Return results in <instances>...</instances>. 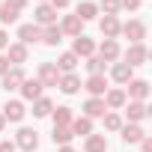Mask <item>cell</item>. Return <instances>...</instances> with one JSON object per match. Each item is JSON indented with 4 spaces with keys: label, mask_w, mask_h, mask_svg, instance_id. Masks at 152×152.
I'll list each match as a JSON object with an SVG mask.
<instances>
[{
    "label": "cell",
    "mask_w": 152,
    "mask_h": 152,
    "mask_svg": "<svg viewBox=\"0 0 152 152\" xmlns=\"http://www.w3.org/2000/svg\"><path fill=\"white\" fill-rule=\"evenodd\" d=\"M131 66H125V63H113V69H110V75H113V81L116 84H128L131 81Z\"/></svg>",
    "instance_id": "4316f807"
},
{
    "label": "cell",
    "mask_w": 152,
    "mask_h": 152,
    "mask_svg": "<svg viewBox=\"0 0 152 152\" xmlns=\"http://www.w3.org/2000/svg\"><path fill=\"white\" fill-rule=\"evenodd\" d=\"M87 69H90V75H104L107 63H104L99 54H93V57H87Z\"/></svg>",
    "instance_id": "4dcf8cb0"
},
{
    "label": "cell",
    "mask_w": 152,
    "mask_h": 152,
    "mask_svg": "<svg viewBox=\"0 0 152 152\" xmlns=\"http://www.w3.org/2000/svg\"><path fill=\"white\" fill-rule=\"evenodd\" d=\"M6 6H12V9H18V12H21V9L27 6V0H6Z\"/></svg>",
    "instance_id": "8d00e7d4"
},
{
    "label": "cell",
    "mask_w": 152,
    "mask_h": 152,
    "mask_svg": "<svg viewBox=\"0 0 152 152\" xmlns=\"http://www.w3.org/2000/svg\"><path fill=\"white\" fill-rule=\"evenodd\" d=\"M128 119L131 122H143L146 116H149V107H146V102H128Z\"/></svg>",
    "instance_id": "7402d4cb"
},
{
    "label": "cell",
    "mask_w": 152,
    "mask_h": 152,
    "mask_svg": "<svg viewBox=\"0 0 152 152\" xmlns=\"http://www.w3.org/2000/svg\"><path fill=\"white\" fill-rule=\"evenodd\" d=\"M39 42H45V45L54 48V45L63 42V30H60L57 24H48V27H42V39H39Z\"/></svg>",
    "instance_id": "ffe728a7"
},
{
    "label": "cell",
    "mask_w": 152,
    "mask_h": 152,
    "mask_svg": "<svg viewBox=\"0 0 152 152\" xmlns=\"http://www.w3.org/2000/svg\"><path fill=\"white\" fill-rule=\"evenodd\" d=\"M3 48H9V36H6L3 30H0V51H3Z\"/></svg>",
    "instance_id": "60d3db41"
},
{
    "label": "cell",
    "mask_w": 152,
    "mask_h": 152,
    "mask_svg": "<svg viewBox=\"0 0 152 152\" xmlns=\"http://www.w3.org/2000/svg\"><path fill=\"white\" fill-rule=\"evenodd\" d=\"M57 87H60V90H63L66 96H75V93L81 90V78H78V75H75V72H69V75H60Z\"/></svg>",
    "instance_id": "30bf717a"
},
{
    "label": "cell",
    "mask_w": 152,
    "mask_h": 152,
    "mask_svg": "<svg viewBox=\"0 0 152 152\" xmlns=\"http://www.w3.org/2000/svg\"><path fill=\"white\" fill-rule=\"evenodd\" d=\"M18 90H21V96H24L27 102H36V99H42V90H45V87H42V84L33 78V81H24Z\"/></svg>",
    "instance_id": "9a60e30c"
},
{
    "label": "cell",
    "mask_w": 152,
    "mask_h": 152,
    "mask_svg": "<svg viewBox=\"0 0 152 152\" xmlns=\"http://www.w3.org/2000/svg\"><path fill=\"white\" fill-rule=\"evenodd\" d=\"M119 131H122V140H125V143H140V140L146 137V131H143L137 122H128V125H122Z\"/></svg>",
    "instance_id": "e0dca14e"
},
{
    "label": "cell",
    "mask_w": 152,
    "mask_h": 152,
    "mask_svg": "<svg viewBox=\"0 0 152 152\" xmlns=\"http://www.w3.org/2000/svg\"><path fill=\"white\" fill-rule=\"evenodd\" d=\"M81 27H84V21L78 18V15H66L63 18V33H69V36H81Z\"/></svg>",
    "instance_id": "484cf974"
},
{
    "label": "cell",
    "mask_w": 152,
    "mask_h": 152,
    "mask_svg": "<svg viewBox=\"0 0 152 152\" xmlns=\"http://www.w3.org/2000/svg\"><path fill=\"white\" fill-rule=\"evenodd\" d=\"M102 102H104V107H110V110H119V107H125L128 96H125V90H107Z\"/></svg>",
    "instance_id": "8fae6325"
},
{
    "label": "cell",
    "mask_w": 152,
    "mask_h": 152,
    "mask_svg": "<svg viewBox=\"0 0 152 152\" xmlns=\"http://www.w3.org/2000/svg\"><path fill=\"white\" fill-rule=\"evenodd\" d=\"M33 24L36 27H48V24H57V9L51 3H39L36 12H33Z\"/></svg>",
    "instance_id": "7a4b0ae2"
},
{
    "label": "cell",
    "mask_w": 152,
    "mask_h": 152,
    "mask_svg": "<svg viewBox=\"0 0 152 152\" xmlns=\"http://www.w3.org/2000/svg\"><path fill=\"white\" fill-rule=\"evenodd\" d=\"M15 146L24 149V152H33V149L39 146V134H36L33 128H21V131L15 134Z\"/></svg>",
    "instance_id": "3957f363"
},
{
    "label": "cell",
    "mask_w": 152,
    "mask_h": 152,
    "mask_svg": "<svg viewBox=\"0 0 152 152\" xmlns=\"http://www.w3.org/2000/svg\"><path fill=\"white\" fill-rule=\"evenodd\" d=\"M140 149H143V152H152V137H143V140H140Z\"/></svg>",
    "instance_id": "f35d334b"
},
{
    "label": "cell",
    "mask_w": 152,
    "mask_h": 152,
    "mask_svg": "<svg viewBox=\"0 0 152 152\" xmlns=\"http://www.w3.org/2000/svg\"><path fill=\"white\" fill-rule=\"evenodd\" d=\"M6 128V119H3V113H0V131H3Z\"/></svg>",
    "instance_id": "b9f144b4"
},
{
    "label": "cell",
    "mask_w": 152,
    "mask_h": 152,
    "mask_svg": "<svg viewBox=\"0 0 152 152\" xmlns=\"http://www.w3.org/2000/svg\"><path fill=\"white\" fill-rule=\"evenodd\" d=\"M69 128H72L75 137H78V134H81V137H90V134H93V119H90V116H78V119H72Z\"/></svg>",
    "instance_id": "ac0fdd59"
},
{
    "label": "cell",
    "mask_w": 152,
    "mask_h": 152,
    "mask_svg": "<svg viewBox=\"0 0 152 152\" xmlns=\"http://www.w3.org/2000/svg\"><path fill=\"white\" fill-rule=\"evenodd\" d=\"M78 15L81 21H93L96 15H99V3H93V0H84V3H78Z\"/></svg>",
    "instance_id": "cb8c5ba5"
},
{
    "label": "cell",
    "mask_w": 152,
    "mask_h": 152,
    "mask_svg": "<svg viewBox=\"0 0 152 152\" xmlns=\"http://www.w3.org/2000/svg\"><path fill=\"white\" fill-rule=\"evenodd\" d=\"M69 3H72V0H51V6H54V9H66Z\"/></svg>",
    "instance_id": "ab89813d"
},
{
    "label": "cell",
    "mask_w": 152,
    "mask_h": 152,
    "mask_svg": "<svg viewBox=\"0 0 152 152\" xmlns=\"http://www.w3.org/2000/svg\"><path fill=\"white\" fill-rule=\"evenodd\" d=\"M51 140H54V143H60V146H69V143L75 140V134H72V128H69V125H54Z\"/></svg>",
    "instance_id": "d4e9b609"
},
{
    "label": "cell",
    "mask_w": 152,
    "mask_h": 152,
    "mask_svg": "<svg viewBox=\"0 0 152 152\" xmlns=\"http://www.w3.org/2000/svg\"><path fill=\"white\" fill-rule=\"evenodd\" d=\"M84 90H87L90 96L102 99V96L107 93V81H104V75H90V78H87V84H84Z\"/></svg>",
    "instance_id": "ba28073f"
},
{
    "label": "cell",
    "mask_w": 152,
    "mask_h": 152,
    "mask_svg": "<svg viewBox=\"0 0 152 152\" xmlns=\"http://www.w3.org/2000/svg\"><path fill=\"white\" fill-rule=\"evenodd\" d=\"M84 149H87V152H107V140H104V134H90Z\"/></svg>",
    "instance_id": "f1b7e54d"
},
{
    "label": "cell",
    "mask_w": 152,
    "mask_h": 152,
    "mask_svg": "<svg viewBox=\"0 0 152 152\" xmlns=\"http://www.w3.org/2000/svg\"><path fill=\"white\" fill-rule=\"evenodd\" d=\"M104 110H107V107H104V102H102V99H96V96H90V99H87V104H84V116H90V119H93V116H104Z\"/></svg>",
    "instance_id": "603a6c76"
},
{
    "label": "cell",
    "mask_w": 152,
    "mask_h": 152,
    "mask_svg": "<svg viewBox=\"0 0 152 152\" xmlns=\"http://www.w3.org/2000/svg\"><path fill=\"white\" fill-rule=\"evenodd\" d=\"M24 113H27V110H24L21 102H6V107H3V119H6V122H21Z\"/></svg>",
    "instance_id": "2e32d148"
},
{
    "label": "cell",
    "mask_w": 152,
    "mask_h": 152,
    "mask_svg": "<svg viewBox=\"0 0 152 152\" xmlns=\"http://www.w3.org/2000/svg\"><path fill=\"white\" fill-rule=\"evenodd\" d=\"M42 87H57V81H60V69L54 66V63H42L39 66V78H36Z\"/></svg>",
    "instance_id": "277c9868"
},
{
    "label": "cell",
    "mask_w": 152,
    "mask_h": 152,
    "mask_svg": "<svg viewBox=\"0 0 152 152\" xmlns=\"http://www.w3.org/2000/svg\"><path fill=\"white\" fill-rule=\"evenodd\" d=\"M0 152H15V143H9V140H0Z\"/></svg>",
    "instance_id": "74e56055"
},
{
    "label": "cell",
    "mask_w": 152,
    "mask_h": 152,
    "mask_svg": "<svg viewBox=\"0 0 152 152\" xmlns=\"http://www.w3.org/2000/svg\"><path fill=\"white\" fill-rule=\"evenodd\" d=\"M146 57H149V51H146V45H128V51H125V66H143L146 63Z\"/></svg>",
    "instance_id": "8992f818"
},
{
    "label": "cell",
    "mask_w": 152,
    "mask_h": 152,
    "mask_svg": "<svg viewBox=\"0 0 152 152\" xmlns=\"http://www.w3.org/2000/svg\"><path fill=\"white\" fill-rule=\"evenodd\" d=\"M102 9H104V15H116L119 12V0H102Z\"/></svg>",
    "instance_id": "836d02e7"
},
{
    "label": "cell",
    "mask_w": 152,
    "mask_h": 152,
    "mask_svg": "<svg viewBox=\"0 0 152 152\" xmlns=\"http://www.w3.org/2000/svg\"><path fill=\"white\" fill-rule=\"evenodd\" d=\"M51 110H54V102H51V99H45V96H42V99H36V102H33V116H39V119H42V116H51Z\"/></svg>",
    "instance_id": "83f0119b"
},
{
    "label": "cell",
    "mask_w": 152,
    "mask_h": 152,
    "mask_svg": "<svg viewBox=\"0 0 152 152\" xmlns=\"http://www.w3.org/2000/svg\"><path fill=\"white\" fill-rule=\"evenodd\" d=\"M125 96H131V102H146V96H149V84H146L143 78H131Z\"/></svg>",
    "instance_id": "52a82bcc"
},
{
    "label": "cell",
    "mask_w": 152,
    "mask_h": 152,
    "mask_svg": "<svg viewBox=\"0 0 152 152\" xmlns=\"http://www.w3.org/2000/svg\"><path fill=\"white\" fill-rule=\"evenodd\" d=\"M104 128L107 131H119L122 128V116L119 113H104Z\"/></svg>",
    "instance_id": "d6a6232c"
},
{
    "label": "cell",
    "mask_w": 152,
    "mask_h": 152,
    "mask_svg": "<svg viewBox=\"0 0 152 152\" xmlns=\"http://www.w3.org/2000/svg\"><path fill=\"white\" fill-rule=\"evenodd\" d=\"M0 21H3V24H15V21H18V9L0 3Z\"/></svg>",
    "instance_id": "1f68e13d"
},
{
    "label": "cell",
    "mask_w": 152,
    "mask_h": 152,
    "mask_svg": "<svg viewBox=\"0 0 152 152\" xmlns=\"http://www.w3.org/2000/svg\"><path fill=\"white\" fill-rule=\"evenodd\" d=\"M18 39H21V45L39 42V39H42V27H36V24H21V27H18Z\"/></svg>",
    "instance_id": "7c38bea8"
},
{
    "label": "cell",
    "mask_w": 152,
    "mask_h": 152,
    "mask_svg": "<svg viewBox=\"0 0 152 152\" xmlns=\"http://www.w3.org/2000/svg\"><path fill=\"white\" fill-rule=\"evenodd\" d=\"M72 54L78 57V60H81V57H93V54H96V42H93L90 36H84V33L75 36V48H72Z\"/></svg>",
    "instance_id": "5b68a950"
},
{
    "label": "cell",
    "mask_w": 152,
    "mask_h": 152,
    "mask_svg": "<svg viewBox=\"0 0 152 152\" xmlns=\"http://www.w3.org/2000/svg\"><path fill=\"white\" fill-rule=\"evenodd\" d=\"M78 63H81L78 57H75L72 51H66V54H60V60H57L54 66L60 69V75H69V72H75V69H78Z\"/></svg>",
    "instance_id": "d6986e66"
},
{
    "label": "cell",
    "mask_w": 152,
    "mask_h": 152,
    "mask_svg": "<svg viewBox=\"0 0 152 152\" xmlns=\"http://www.w3.org/2000/svg\"><path fill=\"white\" fill-rule=\"evenodd\" d=\"M60 152H75V149L72 146H60Z\"/></svg>",
    "instance_id": "7bdbcfd3"
},
{
    "label": "cell",
    "mask_w": 152,
    "mask_h": 152,
    "mask_svg": "<svg viewBox=\"0 0 152 152\" xmlns=\"http://www.w3.org/2000/svg\"><path fill=\"white\" fill-rule=\"evenodd\" d=\"M119 54H122V51H119L116 39H104V42L99 45V57H102L104 63H116V60H119Z\"/></svg>",
    "instance_id": "9c48e42d"
},
{
    "label": "cell",
    "mask_w": 152,
    "mask_h": 152,
    "mask_svg": "<svg viewBox=\"0 0 152 152\" xmlns=\"http://www.w3.org/2000/svg\"><path fill=\"white\" fill-rule=\"evenodd\" d=\"M42 3H45V0H42Z\"/></svg>",
    "instance_id": "ee69618b"
},
{
    "label": "cell",
    "mask_w": 152,
    "mask_h": 152,
    "mask_svg": "<svg viewBox=\"0 0 152 152\" xmlns=\"http://www.w3.org/2000/svg\"><path fill=\"white\" fill-rule=\"evenodd\" d=\"M119 9H140V0H119Z\"/></svg>",
    "instance_id": "e575fe53"
},
{
    "label": "cell",
    "mask_w": 152,
    "mask_h": 152,
    "mask_svg": "<svg viewBox=\"0 0 152 152\" xmlns=\"http://www.w3.org/2000/svg\"><path fill=\"white\" fill-rule=\"evenodd\" d=\"M9 72V60H6V54H0V78Z\"/></svg>",
    "instance_id": "d590c367"
},
{
    "label": "cell",
    "mask_w": 152,
    "mask_h": 152,
    "mask_svg": "<svg viewBox=\"0 0 152 152\" xmlns=\"http://www.w3.org/2000/svg\"><path fill=\"white\" fill-rule=\"evenodd\" d=\"M6 60H9V63H15V66L27 63V45H21V42L9 45V48H6Z\"/></svg>",
    "instance_id": "44dd1931"
},
{
    "label": "cell",
    "mask_w": 152,
    "mask_h": 152,
    "mask_svg": "<svg viewBox=\"0 0 152 152\" xmlns=\"http://www.w3.org/2000/svg\"><path fill=\"white\" fill-rule=\"evenodd\" d=\"M99 27H102V36H104V39H116V36H119V18H116V15H104Z\"/></svg>",
    "instance_id": "5bb4252c"
},
{
    "label": "cell",
    "mask_w": 152,
    "mask_h": 152,
    "mask_svg": "<svg viewBox=\"0 0 152 152\" xmlns=\"http://www.w3.org/2000/svg\"><path fill=\"white\" fill-rule=\"evenodd\" d=\"M119 33H122L131 45H143V39H146V24H143V21H125V24H119Z\"/></svg>",
    "instance_id": "6da1fadb"
},
{
    "label": "cell",
    "mask_w": 152,
    "mask_h": 152,
    "mask_svg": "<svg viewBox=\"0 0 152 152\" xmlns=\"http://www.w3.org/2000/svg\"><path fill=\"white\" fill-rule=\"evenodd\" d=\"M51 113H54V125H72V119H75L72 107H54Z\"/></svg>",
    "instance_id": "f546056e"
},
{
    "label": "cell",
    "mask_w": 152,
    "mask_h": 152,
    "mask_svg": "<svg viewBox=\"0 0 152 152\" xmlns=\"http://www.w3.org/2000/svg\"><path fill=\"white\" fill-rule=\"evenodd\" d=\"M24 81H27V78H24V72L15 66V69H9V72L3 75V90H6V93H9V90H18Z\"/></svg>",
    "instance_id": "4fadbf2b"
}]
</instances>
